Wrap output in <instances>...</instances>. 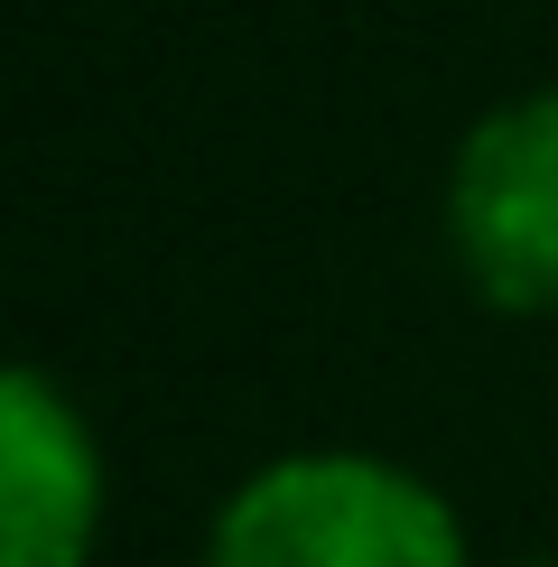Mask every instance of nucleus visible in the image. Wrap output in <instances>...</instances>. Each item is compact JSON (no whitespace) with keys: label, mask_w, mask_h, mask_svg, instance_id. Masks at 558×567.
I'll list each match as a JSON object with an SVG mask.
<instances>
[{"label":"nucleus","mask_w":558,"mask_h":567,"mask_svg":"<svg viewBox=\"0 0 558 567\" xmlns=\"http://www.w3.org/2000/svg\"><path fill=\"white\" fill-rule=\"evenodd\" d=\"M196 567H475L465 512L372 446H289L215 503Z\"/></svg>","instance_id":"1"},{"label":"nucleus","mask_w":558,"mask_h":567,"mask_svg":"<svg viewBox=\"0 0 558 567\" xmlns=\"http://www.w3.org/2000/svg\"><path fill=\"white\" fill-rule=\"evenodd\" d=\"M447 251L494 317H558V84L512 93L456 140Z\"/></svg>","instance_id":"2"},{"label":"nucleus","mask_w":558,"mask_h":567,"mask_svg":"<svg viewBox=\"0 0 558 567\" xmlns=\"http://www.w3.org/2000/svg\"><path fill=\"white\" fill-rule=\"evenodd\" d=\"M112 465L75 391L46 363L0 372V567H93Z\"/></svg>","instance_id":"3"},{"label":"nucleus","mask_w":558,"mask_h":567,"mask_svg":"<svg viewBox=\"0 0 558 567\" xmlns=\"http://www.w3.org/2000/svg\"><path fill=\"white\" fill-rule=\"evenodd\" d=\"M521 567H558V558H521Z\"/></svg>","instance_id":"4"}]
</instances>
